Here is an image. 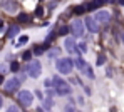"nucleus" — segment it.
Here are the masks:
<instances>
[{
    "mask_svg": "<svg viewBox=\"0 0 124 112\" xmlns=\"http://www.w3.org/2000/svg\"><path fill=\"white\" fill-rule=\"evenodd\" d=\"M52 84H54V90L59 94V95H67V94H70V87H69V84L59 77V75H55L54 79H52Z\"/></svg>",
    "mask_w": 124,
    "mask_h": 112,
    "instance_id": "1",
    "label": "nucleus"
},
{
    "mask_svg": "<svg viewBox=\"0 0 124 112\" xmlns=\"http://www.w3.org/2000/svg\"><path fill=\"white\" fill-rule=\"evenodd\" d=\"M74 60L72 59H69V57H64V59H59L57 62H55V67L57 70L61 72V74H70L72 72V69H74Z\"/></svg>",
    "mask_w": 124,
    "mask_h": 112,
    "instance_id": "2",
    "label": "nucleus"
},
{
    "mask_svg": "<svg viewBox=\"0 0 124 112\" xmlns=\"http://www.w3.org/2000/svg\"><path fill=\"white\" fill-rule=\"evenodd\" d=\"M42 72V65L39 60H32V62H29V65H27V74H29V77H32V79H37L39 75H40Z\"/></svg>",
    "mask_w": 124,
    "mask_h": 112,
    "instance_id": "3",
    "label": "nucleus"
},
{
    "mask_svg": "<svg viewBox=\"0 0 124 112\" xmlns=\"http://www.w3.org/2000/svg\"><path fill=\"white\" fill-rule=\"evenodd\" d=\"M19 100H20L22 105L29 107V105H32V102H34V94H32L30 90H22V92H19Z\"/></svg>",
    "mask_w": 124,
    "mask_h": 112,
    "instance_id": "4",
    "label": "nucleus"
},
{
    "mask_svg": "<svg viewBox=\"0 0 124 112\" xmlns=\"http://www.w3.org/2000/svg\"><path fill=\"white\" fill-rule=\"evenodd\" d=\"M94 20H96V22H101V23H106V22L111 20V14H109L107 10H99V12H96Z\"/></svg>",
    "mask_w": 124,
    "mask_h": 112,
    "instance_id": "5",
    "label": "nucleus"
},
{
    "mask_svg": "<svg viewBox=\"0 0 124 112\" xmlns=\"http://www.w3.org/2000/svg\"><path fill=\"white\" fill-rule=\"evenodd\" d=\"M70 28H72V32H74V35H76V37H82V35H84V23L81 22V20L72 22Z\"/></svg>",
    "mask_w": 124,
    "mask_h": 112,
    "instance_id": "6",
    "label": "nucleus"
},
{
    "mask_svg": "<svg viewBox=\"0 0 124 112\" xmlns=\"http://www.w3.org/2000/svg\"><path fill=\"white\" fill-rule=\"evenodd\" d=\"M19 87H20V80L15 79V77L10 79L8 82H5V90H7V92H15Z\"/></svg>",
    "mask_w": 124,
    "mask_h": 112,
    "instance_id": "7",
    "label": "nucleus"
},
{
    "mask_svg": "<svg viewBox=\"0 0 124 112\" xmlns=\"http://www.w3.org/2000/svg\"><path fill=\"white\" fill-rule=\"evenodd\" d=\"M64 47H65V50H67L69 54H72L74 50H77V45H76L74 37H67V39L64 40Z\"/></svg>",
    "mask_w": 124,
    "mask_h": 112,
    "instance_id": "8",
    "label": "nucleus"
},
{
    "mask_svg": "<svg viewBox=\"0 0 124 112\" xmlns=\"http://www.w3.org/2000/svg\"><path fill=\"white\" fill-rule=\"evenodd\" d=\"M85 27H87V28H89V32H92V34H96V32H97V30H99V25H97V22H96V20H94V19H91V17H89V19H85Z\"/></svg>",
    "mask_w": 124,
    "mask_h": 112,
    "instance_id": "9",
    "label": "nucleus"
},
{
    "mask_svg": "<svg viewBox=\"0 0 124 112\" xmlns=\"http://www.w3.org/2000/svg\"><path fill=\"white\" fill-rule=\"evenodd\" d=\"M2 7H3V10H5V12L14 14V12H15V8H17V3H15V2H2Z\"/></svg>",
    "mask_w": 124,
    "mask_h": 112,
    "instance_id": "10",
    "label": "nucleus"
},
{
    "mask_svg": "<svg viewBox=\"0 0 124 112\" xmlns=\"http://www.w3.org/2000/svg\"><path fill=\"white\" fill-rule=\"evenodd\" d=\"M74 64H76V67L79 69V70H82V72H85V69L89 67V65H87V62L84 60L82 57H77V59L74 60Z\"/></svg>",
    "mask_w": 124,
    "mask_h": 112,
    "instance_id": "11",
    "label": "nucleus"
},
{
    "mask_svg": "<svg viewBox=\"0 0 124 112\" xmlns=\"http://www.w3.org/2000/svg\"><path fill=\"white\" fill-rule=\"evenodd\" d=\"M19 32H20L19 25H12V27L8 28V32H7V35H8V37H15V35H17Z\"/></svg>",
    "mask_w": 124,
    "mask_h": 112,
    "instance_id": "12",
    "label": "nucleus"
},
{
    "mask_svg": "<svg viewBox=\"0 0 124 112\" xmlns=\"http://www.w3.org/2000/svg\"><path fill=\"white\" fill-rule=\"evenodd\" d=\"M101 5H102V2H91V3L85 5V8H87V10H96V8L101 7Z\"/></svg>",
    "mask_w": 124,
    "mask_h": 112,
    "instance_id": "13",
    "label": "nucleus"
},
{
    "mask_svg": "<svg viewBox=\"0 0 124 112\" xmlns=\"http://www.w3.org/2000/svg\"><path fill=\"white\" fill-rule=\"evenodd\" d=\"M17 19H19V22H29V20H30V17H29L27 14H19Z\"/></svg>",
    "mask_w": 124,
    "mask_h": 112,
    "instance_id": "14",
    "label": "nucleus"
},
{
    "mask_svg": "<svg viewBox=\"0 0 124 112\" xmlns=\"http://www.w3.org/2000/svg\"><path fill=\"white\" fill-rule=\"evenodd\" d=\"M77 50H79V52H82V54H84V52H87V45L84 44V42H81V44L77 45Z\"/></svg>",
    "mask_w": 124,
    "mask_h": 112,
    "instance_id": "15",
    "label": "nucleus"
},
{
    "mask_svg": "<svg viewBox=\"0 0 124 112\" xmlns=\"http://www.w3.org/2000/svg\"><path fill=\"white\" fill-rule=\"evenodd\" d=\"M67 32H69V27H61V28H59V32H57V34H59V35H65V34H67Z\"/></svg>",
    "mask_w": 124,
    "mask_h": 112,
    "instance_id": "16",
    "label": "nucleus"
},
{
    "mask_svg": "<svg viewBox=\"0 0 124 112\" xmlns=\"http://www.w3.org/2000/svg\"><path fill=\"white\" fill-rule=\"evenodd\" d=\"M104 62H106V57H104L102 54H101V55L97 57V62H96V64H97V65H102Z\"/></svg>",
    "mask_w": 124,
    "mask_h": 112,
    "instance_id": "17",
    "label": "nucleus"
},
{
    "mask_svg": "<svg viewBox=\"0 0 124 112\" xmlns=\"http://www.w3.org/2000/svg\"><path fill=\"white\" fill-rule=\"evenodd\" d=\"M42 52H44V47H40V45H39V47H35V50H34V54H35V55H39V54H42Z\"/></svg>",
    "mask_w": 124,
    "mask_h": 112,
    "instance_id": "18",
    "label": "nucleus"
},
{
    "mask_svg": "<svg viewBox=\"0 0 124 112\" xmlns=\"http://www.w3.org/2000/svg\"><path fill=\"white\" fill-rule=\"evenodd\" d=\"M10 69H12L14 72H17V70H19V62H12V65H10Z\"/></svg>",
    "mask_w": 124,
    "mask_h": 112,
    "instance_id": "19",
    "label": "nucleus"
},
{
    "mask_svg": "<svg viewBox=\"0 0 124 112\" xmlns=\"http://www.w3.org/2000/svg\"><path fill=\"white\" fill-rule=\"evenodd\" d=\"M30 55H32L30 52H23V55H22V57H23V60H30Z\"/></svg>",
    "mask_w": 124,
    "mask_h": 112,
    "instance_id": "20",
    "label": "nucleus"
},
{
    "mask_svg": "<svg viewBox=\"0 0 124 112\" xmlns=\"http://www.w3.org/2000/svg\"><path fill=\"white\" fill-rule=\"evenodd\" d=\"M7 112H20V111H19V107L12 105V107H8V109H7Z\"/></svg>",
    "mask_w": 124,
    "mask_h": 112,
    "instance_id": "21",
    "label": "nucleus"
},
{
    "mask_svg": "<svg viewBox=\"0 0 124 112\" xmlns=\"http://www.w3.org/2000/svg\"><path fill=\"white\" fill-rule=\"evenodd\" d=\"M84 10H85V5H82V7H77V8H76V14H82Z\"/></svg>",
    "mask_w": 124,
    "mask_h": 112,
    "instance_id": "22",
    "label": "nucleus"
},
{
    "mask_svg": "<svg viewBox=\"0 0 124 112\" xmlns=\"http://www.w3.org/2000/svg\"><path fill=\"white\" fill-rule=\"evenodd\" d=\"M42 14H44V10H42V7H37V10H35V15H37V17H40Z\"/></svg>",
    "mask_w": 124,
    "mask_h": 112,
    "instance_id": "23",
    "label": "nucleus"
},
{
    "mask_svg": "<svg viewBox=\"0 0 124 112\" xmlns=\"http://www.w3.org/2000/svg\"><path fill=\"white\" fill-rule=\"evenodd\" d=\"M65 112H76V109L72 105H65Z\"/></svg>",
    "mask_w": 124,
    "mask_h": 112,
    "instance_id": "24",
    "label": "nucleus"
},
{
    "mask_svg": "<svg viewBox=\"0 0 124 112\" xmlns=\"http://www.w3.org/2000/svg\"><path fill=\"white\" fill-rule=\"evenodd\" d=\"M50 105H52V102H50V99H47V100H45V104H44V107H45V109H49Z\"/></svg>",
    "mask_w": 124,
    "mask_h": 112,
    "instance_id": "25",
    "label": "nucleus"
},
{
    "mask_svg": "<svg viewBox=\"0 0 124 112\" xmlns=\"http://www.w3.org/2000/svg\"><path fill=\"white\" fill-rule=\"evenodd\" d=\"M27 42V37H20V40H19V44H25Z\"/></svg>",
    "mask_w": 124,
    "mask_h": 112,
    "instance_id": "26",
    "label": "nucleus"
},
{
    "mask_svg": "<svg viewBox=\"0 0 124 112\" xmlns=\"http://www.w3.org/2000/svg\"><path fill=\"white\" fill-rule=\"evenodd\" d=\"M2 104H3V99H2V95H0V107H2Z\"/></svg>",
    "mask_w": 124,
    "mask_h": 112,
    "instance_id": "27",
    "label": "nucleus"
},
{
    "mask_svg": "<svg viewBox=\"0 0 124 112\" xmlns=\"http://www.w3.org/2000/svg\"><path fill=\"white\" fill-rule=\"evenodd\" d=\"M2 82H3V77H2V75H0V84H2Z\"/></svg>",
    "mask_w": 124,
    "mask_h": 112,
    "instance_id": "28",
    "label": "nucleus"
},
{
    "mask_svg": "<svg viewBox=\"0 0 124 112\" xmlns=\"http://www.w3.org/2000/svg\"><path fill=\"white\" fill-rule=\"evenodd\" d=\"M2 25H3V22H2V20H0V27H2Z\"/></svg>",
    "mask_w": 124,
    "mask_h": 112,
    "instance_id": "29",
    "label": "nucleus"
}]
</instances>
